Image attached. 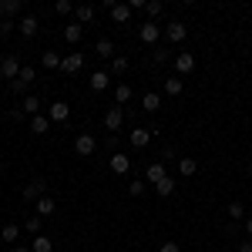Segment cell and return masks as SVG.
<instances>
[{
	"instance_id": "obj_18",
	"label": "cell",
	"mask_w": 252,
	"mask_h": 252,
	"mask_svg": "<svg viewBox=\"0 0 252 252\" xmlns=\"http://www.w3.org/2000/svg\"><path fill=\"white\" fill-rule=\"evenodd\" d=\"M91 88H94V91H108V88H111V74H108V71H94V74H91Z\"/></svg>"
},
{
	"instance_id": "obj_13",
	"label": "cell",
	"mask_w": 252,
	"mask_h": 252,
	"mask_svg": "<svg viewBox=\"0 0 252 252\" xmlns=\"http://www.w3.org/2000/svg\"><path fill=\"white\" fill-rule=\"evenodd\" d=\"M74 17H78V24L84 27V24H94L97 17V10L91 7V3H81V7H74Z\"/></svg>"
},
{
	"instance_id": "obj_17",
	"label": "cell",
	"mask_w": 252,
	"mask_h": 252,
	"mask_svg": "<svg viewBox=\"0 0 252 252\" xmlns=\"http://www.w3.org/2000/svg\"><path fill=\"white\" fill-rule=\"evenodd\" d=\"M31 131H34V135H47V131H51V118L47 115H34L31 118Z\"/></svg>"
},
{
	"instance_id": "obj_33",
	"label": "cell",
	"mask_w": 252,
	"mask_h": 252,
	"mask_svg": "<svg viewBox=\"0 0 252 252\" xmlns=\"http://www.w3.org/2000/svg\"><path fill=\"white\" fill-rule=\"evenodd\" d=\"M54 212V198L51 195H44V198H37V215L44 219V215H51Z\"/></svg>"
},
{
	"instance_id": "obj_21",
	"label": "cell",
	"mask_w": 252,
	"mask_h": 252,
	"mask_svg": "<svg viewBox=\"0 0 252 252\" xmlns=\"http://www.w3.org/2000/svg\"><path fill=\"white\" fill-rule=\"evenodd\" d=\"M40 64H44L47 71H61V54L58 51H44V54H40Z\"/></svg>"
},
{
	"instance_id": "obj_3",
	"label": "cell",
	"mask_w": 252,
	"mask_h": 252,
	"mask_svg": "<svg viewBox=\"0 0 252 252\" xmlns=\"http://www.w3.org/2000/svg\"><path fill=\"white\" fill-rule=\"evenodd\" d=\"M74 152H78L81 158H91L97 152V138L94 135H78L74 138Z\"/></svg>"
},
{
	"instance_id": "obj_41",
	"label": "cell",
	"mask_w": 252,
	"mask_h": 252,
	"mask_svg": "<svg viewBox=\"0 0 252 252\" xmlns=\"http://www.w3.org/2000/svg\"><path fill=\"white\" fill-rule=\"evenodd\" d=\"M161 252H182L178 242H161Z\"/></svg>"
},
{
	"instance_id": "obj_23",
	"label": "cell",
	"mask_w": 252,
	"mask_h": 252,
	"mask_svg": "<svg viewBox=\"0 0 252 252\" xmlns=\"http://www.w3.org/2000/svg\"><path fill=\"white\" fill-rule=\"evenodd\" d=\"M152 61H155V64H168V61H172V47L155 44V47H152Z\"/></svg>"
},
{
	"instance_id": "obj_5",
	"label": "cell",
	"mask_w": 252,
	"mask_h": 252,
	"mask_svg": "<svg viewBox=\"0 0 252 252\" xmlns=\"http://www.w3.org/2000/svg\"><path fill=\"white\" fill-rule=\"evenodd\" d=\"M185 37H189V27H185L182 20H172V24L165 27V40H168V44H182Z\"/></svg>"
},
{
	"instance_id": "obj_38",
	"label": "cell",
	"mask_w": 252,
	"mask_h": 252,
	"mask_svg": "<svg viewBox=\"0 0 252 252\" xmlns=\"http://www.w3.org/2000/svg\"><path fill=\"white\" fill-rule=\"evenodd\" d=\"M54 14H61V17L74 14V3H71V0H58V3H54Z\"/></svg>"
},
{
	"instance_id": "obj_22",
	"label": "cell",
	"mask_w": 252,
	"mask_h": 252,
	"mask_svg": "<svg viewBox=\"0 0 252 252\" xmlns=\"http://www.w3.org/2000/svg\"><path fill=\"white\" fill-rule=\"evenodd\" d=\"M128 101H131V88H128L125 81H118L115 84V104L121 108V104H128Z\"/></svg>"
},
{
	"instance_id": "obj_2",
	"label": "cell",
	"mask_w": 252,
	"mask_h": 252,
	"mask_svg": "<svg viewBox=\"0 0 252 252\" xmlns=\"http://www.w3.org/2000/svg\"><path fill=\"white\" fill-rule=\"evenodd\" d=\"M44 192H47V182H44V178H31V182L20 189L24 202H37V198H44Z\"/></svg>"
},
{
	"instance_id": "obj_46",
	"label": "cell",
	"mask_w": 252,
	"mask_h": 252,
	"mask_svg": "<svg viewBox=\"0 0 252 252\" xmlns=\"http://www.w3.org/2000/svg\"><path fill=\"white\" fill-rule=\"evenodd\" d=\"M0 20H7V10H3V3H0Z\"/></svg>"
},
{
	"instance_id": "obj_26",
	"label": "cell",
	"mask_w": 252,
	"mask_h": 252,
	"mask_svg": "<svg viewBox=\"0 0 252 252\" xmlns=\"http://www.w3.org/2000/svg\"><path fill=\"white\" fill-rule=\"evenodd\" d=\"M31 252H54V242H51L47 235H34V242H31Z\"/></svg>"
},
{
	"instance_id": "obj_27",
	"label": "cell",
	"mask_w": 252,
	"mask_h": 252,
	"mask_svg": "<svg viewBox=\"0 0 252 252\" xmlns=\"http://www.w3.org/2000/svg\"><path fill=\"white\" fill-rule=\"evenodd\" d=\"M94 54H97V58H115V44H111L108 37H101L94 44Z\"/></svg>"
},
{
	"instance_id": "obj_34",
	"label": "cell",
	"mask_w": 252,
	"mask_h": 252,
	"mask_svg": "<svg viewBox=\"0 0 252 252\" xmlns=\"http://www.w3.org/2000/svg\"><path fill=\"white\" fill-rule=\"evenodd\" d=\"M145 189H148V182H145V178H135V182L128 185V195H131V198H141Z\"/></svg>"
},
{
	"instance_id": "obj_8",
	"label": "cell",
	"mask_w": 252,
	"mask_h": 252,
	"mask_svg": "<svg viewBox=\"0 0 252 252\" xmlns=\"http://www.w3.org/2000/svg\"><path fill=\"white\" fill-rule=\"evenodd\" d=\"M81 67H84V54H64L61 58V71L64 74H78Z\"/></svg>"
},
{
	"instance_id": "obj_20",
	"label": "cell",
	"mask_w": 252,
	"mask_h": 252,
	"mask_svg": "<svg viewBox=\"0 0 252 252\" xmlns=\"http://www.w3.org/2000/svg\"><path fill=\"white\" fill-rule=\"evenodd\" d=\"M141 108L152 115V111H158L161 108V94H155V91H145V97H141Z\"/></svg>"
},
{
	"instance_id": "obj_24",
	"label": "cell",
	"mask_w": 252,
	"mask_h": 252,
	"mask_svg": "<svg viewBox=\"0 0 252 252\" xmlns=\"http://www.w3.org/2000/svg\"><path fill=\"white\" fill-rule=\"evenodd\" d=\"M128 67H131V64H128V58H125V54H115V58H111V74H115V78L128 74Z\"/></svg>"
},
{
	"instance_id": "obj_36",
	"label": "cell",
	"mask_w": 252,
	"mask_h": 252,
	"mask_svg": "<svg viewBox=\"0 0 252 252\" xmlns=\"http://www.w3.org/2000/svg\"><path fill=\"white\" fill-rule=\"evenodd\" d=\"M40 225H44V219H40V215H31V219L24 222V229H27L31 235H40Z\"/></svg>"
},
{
	"instance_id": "obj_4",
	"label": "cell",
	"mask_w": 252,
	"mask_h": 252,
	"mask_svg": "<svg viewBox=\"0 0 252 252\" xmlns=\"http://www.w3.org/2000/svg\"><path fill=\"white\" fill-rule=\"evenodd\" d=\"M47 118H51V125H64V121L71 118L67 101H54V104H47Z\"/></svg>"
},
{
	"instance_id": "obj_14",
	"label": "cell",
	"mask_w": 252,
	"mask_h": 252,
	"mask_svg": "<svg viewBox=\"0 0 252 252\" xmlns=\"http://www.w3.org/2000/svg\"><path fill=\"white\" fill-rule=\"evenodd\" d=\"M108 14H111V20H115V24H121V27H125V24L131 20V7H128V3H115Z\"/></svg>"
},
{
	"instance_id": "obj_43",
	"label": "cell",
	"mask_w": 252,
	"mask_h": 252,
	"mask_svg": "<svg viewBox=\"0 0 252 252\" xmlns=\"http://www.w3.org/2000/svg\"><path fill=\"white\" fill-rule=\"evenodd\" d=\"M239 252H252V239L249 242H239Z\"/></svg>"
},
{
	"instance_id": "obj_9",
	"label": "cell",
	"mask_w": 252,
	"mask_h": 252,
	"mask_svg": "<svg viewBox=\"0 0 252 252\" xmlns=\"http://www.w3.org/2000/svg\"><path fill=\"white\" fill-rule=\"evenodd\" d=\"M121 125H125V108H118V104H115V108L104 115V128H108V131H118Z\"/></svg>"
},
{
	"instance_id": "obj_39",
	"label": "cell",
	"mask_w": 252,
	"mask_h": 252,
	"mask_svg": "<svg viewBox=\"0 0 252 252\" xmlns=\"http://www.w3.org/2000/svg\"><path fill=\"white\" fill-rule=\"evenodd\" d=\"M10 31H17V24H14L10 17H7V20H0V37H7Z\"/></svg>"
},
{
	"instance_id": "obj_29",
	"label": "cell",
	"mask_w": 252,
	"mask_h": 252,
	"mask_svg": "<svg viewBox=\"0 0 252 252\" xmlns=\"http://www.w3.org/2000/svg\"><path fill=\"white\" fill-rule=\"evenodd\" d=\"M175 189H178V185H175V178H161V182L155 185V192L161 195V198H168V195H175Z\"/></svg>"
},
{
	"instance_id": "obj_11",
	"label": "cell",
	"mask_w": 252,
	"mask_h": 252,
	"mask_svg": "<svg viewBox=\"0 0 252 252\" xmlns=\"http://www.w3.org/2000/svg\"><path fill=\"white\" fill-rule=\"evenodd\" d=\"M161 178H168V172H165V161H155V165H148V172H145V182H148V185H158Z\"/></svg>"
},
{
	"instance_id": "obj_44",
	"label": "cell",
	"mask_w": 252,
	"mask_h": 252,
	"mask_svg": "<svg viewBox=\"0 0 252 252\" xmlns=\"http://www.w3.org/2000/svg\"><path fill=\"white\" fill-rule=\"evenodd\" d=\"M10 252H31V246H10Z\"/></svg>"
},
{
	"instance_id": "obj_10",
	"label": "cell",
	"mask_w": 252,
	"mask_h": 252,
	"mask_svg": "<svg viewBox=\"0 0 252 252\" xmlns=\"http://www.w3.org/2000/svg\"><path fill=\"white\" fill-rule=\"evenodd\" d=\"M108 168H111L115 175H125L128 168H131V158H128V155H121V152H115V155L108 158Z\"/></svg>"
},
{
	"instance_id": "obj_31",
	"label": "cell",
	"mask_w": 252,
	"mask_h": 252,
	"mask_svg": "<svg viewBox=\"0 0 252 252\" xmlns=\"http://www.w3.org/2000/svg\"><path fill=\"white\" fill-rule=\"evenodd\" d=\"M225 215H229L232 222H239V219H246V205H242V202H229V209H225Z\"/></svg>"
},
{
	"instance_id": "obj_30",
	"label": "cell",
	"mask_w": 252,
	"mask_h": 252,
	"mask_svg": "<svg viewBox=\"0 0 252 252\" xmlns=\"http://www.w3.org/2000/svg\"><path fill=\"white\" fill-rule=\"evenodd\" d=\"M17 235H20V225H14V222H10V225H3V229H0V239H3V242H10V246H14V242H17Z\"/></svg>"
},
{
	"instance_id": "obj_28",
	"label": "cell",
	"mask_w": 252,
	"mask_h": 252,
	"mask_svg": "<svg viewBox=\"0 0 252 252\" xmlns=\"http://www.w3.org/2000/svg\"><path fill=\"white\" fill-rule=\"evenodd\" d=\"M178 172L185 175V178H192V175L198 172V161H195V158H178Z\"/></svg>"
},
{
	"instance_id": "obj_7",
	"label": "cell",
	"mask_w": 252,
	"mask_h": 252,
	"mask_svg": "<svg viewBox=\"0 0 252 252\" xmlns=\"http://www.w3.org/2000/svg\"><path fill=\"white\" fill-rule=\"evenodd\" d=\"M192 67H195V54H192V51H182V54H175V71H178V78H185Z\"/></svg>"
},
{
	"instance_id": "obj_12",
	"label": "cell",
	"mask_w": 252,
	"mask_h": 252,
	"mask_svg": "<svg viewBox=\"0 0 252 252\" xmlns=\"http://www.w3.org/2000/svg\"><path fill=\"white\" fill-rule=\"evenodd\" d=\"M37 17H34V14H24V17H20V24H17V31L20 34H24V37H34V34H37Z\"/></svg>"
},
{
	"instance_id": "obj_42",
	"label": "cell",
	"mask_w": 252,
	"mask_h": 252,
	"mask_svg": "<svg viewBox=\"0 0 252 252\" xmlns=\"http://www.w3.org/2000/svg\"><path fill=\"white\" fill-rule=\"evenodd\" d=\"M161 158H165V161H172V158H175V148H172V145H165V152H161Z\"/></svg>"
},
{
	"instance_id": "obj_1",
	"label": "cell",
	"mask_w": 252,
	"mask_h": 252,
	"mask_svg": "<svg viewBox=\"0 0 252 252\" xmlns=\"http://www.w3.org/2000/svg\"><path fill=\"white\" fill-rule=\"evenodd\" d=\"M138 37H141V44H148V47H155L158 40L165 37V31H161L158 24H152V20H145V24L138 27Z\"/></svg>"
},
{
	"instance_id": "obj_15",
	"label": "cell",
	"mask_w": 252,
	"mask_h": 252,
	"mask_svg": "<svg viewBox=\"0 0 252 252\" xmlns=\"http://www.w3.org/2000/svg\"><path fill=\"white\" fill-rule=\"evenodd\" d=\"M128 141H131V148H148V141H152V131H148V128H135V131L128 135Z\"/></svg>"
},
{
	"instance_id": "obj_37",
	"label": "cell",
	"mask_w": 252,
	"mask_h": 252,
	"mask_svg": "<svg viewBox=\"0 0 252 252\" xmlns=\"http://www.w3.org/2000/svg\"><path fill=\"white\" fill-rule=\"evenodd\" d=\"M34 78H37V71H34V67H20V74H17L20 84H27V88H31V84H34Z\"/></svg>"
},
{
	"instance_id": "obj_35",
	"label": "cell",
	"mask_w": 252,
	"mask_h": 252,
	"mask_svg": "<svg viewBox=\"0 0 252 252\" xmlns=\"http://www.w3.org/2000/svg\"><path fill=\"white\" fill-rule=\"evenodd\" d=\"M161 10H165V7H161V3H158V0H148V3H145V14H148V17H152V24H155V20L161 17Z\"/></svg>"
},
{
	"instance_id": "obj_25",
	"label": "cell",
	"mask_w": 252,
	"mask_h": 252,
	"mask_svg": "<svg viewBox=\"0 0 252 252\" xmlns=\"http://www.w3.org/2000/svg\"><path fill=\"white\" fill-rule=\"evenodd\" d=\"M81 34H84V27H81L78 20L64 27V40H67V44H78V40H81Z\"/></svg>"
},
{
	"instance_id": "obj_32",
	"label": "cell",
	"mask_w": 252,
	"mask_h": 252,
	"mask_svg": "<svg viewBox=\"0 0 252 252\" xmlns=\"http://www.w3.org/2000/svg\"><path fill=\"white\" fill-rule=\"evenodd\" d=\"M0 3H3V10H7V17H10V20L24 10V0H0Z\"/></svg>"
},
{
	"instance_id": "obj_16",
	"label": "cell",
	"mask_w": 252,
	"mask_h": 252,
	"mask_svg": "<svg viewBox=\"0 0 252 252\" xmlns=\"http://www.w3.org/2000/svg\"><path fill=\"white\" fill-rule=\"evenodd\" d=\"M161 91H165V94H168V97H178V94H182V91H185V81H182V78H178V74H175V78H168V81H165V84H161Z\"/></svg>"
},
{
	"instance_id": "obj_45",
	"label": "cell",
	"mask_w": 252,
	"mask_h": 252,
	"mask_svg": "<svg viewBox=\"0 0 252 252\" xmlns=\"http://www.w3.org/2000/svg\"><path fill=\"white\" fill-rule=\"evenodd\" d=\"M246 232H249V239H252V215H246Z\"/></svg>"
},
{
	"instance_id": "obj_40",
	"label": "cell",
	"mask_w": 252,
	"mask_h": 252,
	"mask_svg": "<svg viewBox=\"0 0 252 252\" xmlns=\"http://www.w3.org/2000/svg\"><path fill=\"white\" fill-rule=\"evenodd\" d=\"M24 118H27V115H24V108H10V121H24Z\"/></svg>"
},
{
	"instance_id": "obj_6",
	"label": "cell",
	"mask_w": 252,
	"mask_h": 252,
	"mask_svg": "<svg viewBox=\"0 0 252 252\" xmlns=\"http://www.w3.org/2000/svg\"><path fill=\"white\" fill-rule=\"evenodd\" d=\"M0 74L7 78V84H10V81H17V74H20V58H17V54H10V58L0 61Z\"/></svg>"
},
{
	"instance_id": "obj_19",
	"label": "cell",
	"mask_w": 252,
	"mask_h": 252,
	"mask_svg": "<svg viewBox=\"0 0 252 252\" xmlns=\"http://www.w3.org/2000/svg\"><path fill=\"white\" fill-rule=\"evenodd\" d=\"M20 108H24V115H31V118H34V115H40V108H44V104H40V97H37V94H27Z\"/></svg>"
}]
</instances>
